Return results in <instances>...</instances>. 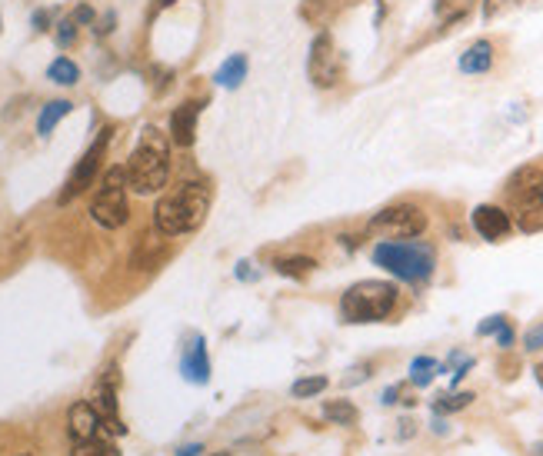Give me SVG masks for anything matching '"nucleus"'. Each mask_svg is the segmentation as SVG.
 <instances>
[{
	"label": "nucleus",
	"instance_id": "nucleus-1",
	"mask_svg": "<svg viewBox=\"0 0 543 456\" xmlns=\"http://www.w3.org/2000/svg\"><path fill=\"white\" fill-rule=\"evenodd\" d=\"M210 210V187L207 183H180L177 191L164 193L153 210V227L160 237L193 233L207 220Z\"/></svg>",
	"mask_w": 543,
	"mask_h": 456
},
{
	"label": "nucleus",
	"instance_id": "nucleus-2",
	"mask_svg": "<svg viewBox=\"0 0 543 456\" xmlns=\"http://www.w3.org/2000/svg\"><path fill=\"white\" fill-rule=\"evenodd\" d=\"M170 177V140L157 127H144L130 160H127V187L140 197L167 187Z\"/></svg>",
	"mask_w": 543,
	"mask_h": 456
},
{
	"label": "nucleus",
	"instance_id": "nucleus-3",
	"mask_svg": "<svg viewBox=\"0 0 543 456\" xmlns=\"http://www.w3.org/2000/svg\"><path fill=\"white\" fill-rule=\"evenodd\" d=\"M374 264L383 266L397 280L424 283L437 266V254L424 240H380L374 247Z\"/></svg>",
	"mask_w": 543,
	"mask_h": 456
},
{
	"label": "nucleus",
	"instance_id": "nucleus-4",
	"mask_svg": "<svg viewBox=\"0 0 543 456\" xmlns=\"http://www.w3.org/2000/svg\"><path fill=\"white\" fill-rule=\"evenodd\" d=\"M397 306V287L387 280H360L341 297L343 323H380Z\"/></svg>",
	"mask_w": 543,
	"mask_h": 456
},
{
	"label": "nucleus",
	"instance_id": "nucleus-5",
	"mask_svg": "<svg viewBox=\"0 0 543 456\" xmlns=\"http://www.w3.org/2000/svg\"><path fill=\"white\" fill-rule=\"evenodd\" d=\"M506 193L514 200L517 227L523 233H540L543 230V174L537 167H523L517 177L506 183Z\"/></svg>",
	"mask_w": 543,
	"mask_h": 456
},
{
	"label": "nucleus",
	"instance_id": "nucleus-6",
	"mask_svg": "<svg viewBox=\"0 0 543 456\" xmlns=\"http://www.w3.org/2000/svg\"><path fill=\"white\" fill-rule=\"evenodd\" d=\"M127 167H111L103 174L101 187L90 200V216L101 224L103 230H117L127 224Z\"/></svg>",
	"mask_w": 543,
	"mask_h": 456
},
{
	"label": "nucleus",
	"instance_id": "nucleus-7",
	"mask_svg": "<svg viewBox=\"0 0 543 456\" xmlns=\"http://www.w3.org/2000/svg\"><path fill=\"white\" fill-rule=\"evenodd\" d=\"M424 230H427V214L414 203L387 207L370 220V233H380L383 240H414Z\"/></svg>",
	"mask_w": 543,
	"mask_h": 456
},
{
	"label": "nucleus",
	"instance_id": "nucleus-8",
	"mask_svg": "<svg viewBox=\"0 0 543 456\" xmlns=\"http://www.w3.org/2000/svg\"><path fill=\"white\" fill-rule=\"evenodd\" d=\"M307 77L310 84L320 90H330L337 80H341V53H337V44L327 30H320L310 44V53H307Z\"/></svg>",
	"mask_w": 543,
	"mask_h": 456
},
{
	"label": "nucleus",
	"instance_id": "nucleus-9",
	"mask_svg": "<svg viewBox=\"0 0 543 456\" xmlns=\"http://www.w3.org/2000/svg\"><path fill=\"white\" fill-rule=\"evenodd\" d=\"M111 134L114 130L107 127V130H101L97 134V140L90 143V151L77 160V167H74V174L67 177V183H63V191H61V197H57V203H70L74 197H80V193L87 191L90 183L97 180V170H101V160H103V151H107V140H111Z\"/></svg>",
	"mask_w": 543,
	"mask_h": 456
},
{
	"label": "nucleus",
	"instance_id": "nucleus-10",
	"mask_svg": "<svg viewBox=\"0 0 543 456\" xmlns=\"http://www.w3.org/2000/svg\"><path fill=\"white\" fill-rule=\"evenodd\" d=\"M90 403L97 406V413H101L103 419V430L114 433V436H124L127 427L120 423V413H117V367H107V373H103V380L97 383Z\"/></svg>",
	"mask_w": 543,
	"mask_h": 456
},
{
	"label": "nucleus",
	"instance_id": "nucleus-11",
	"mask_svg": "<svg viewBox=\"0 0 543 456\" xmlns=\"http://www.w3.org/2000/svg\"><path fill=\"white\" fill-rule=\"evenodd\" d=\"M470 224H473V230L481 233L483 240H504L506 233L514 230V220H510V214H506L504 207H493V203H481V207H473V214H470Z\"/></svg>",
	"mask_w": 543,
	"mask_h": 456
},
{
	"label": "nucleus",
	"instance_id": "nucleus-12",
	"mask_svg": "<svg viewBox=\"0 0 543 456\" xmlns=\"http://www.w3.org/2000/svg\"><path fill=\"white\" fill-rule=\"evenodd\" d=\"M101 430H103V419L90 400H80V403L70 406V413H67V433H70L74 444L94 440V436H101Z\"/></svg>",
	"mask_w": 543,
	"mask_h": 456
},
{
	"label": "nucleus",
	"instance_id": "nucleus-13",
	"mask_svg": "<svg viewBox=\"0 0 543 456\" xmlns=\"http://www.w3.org/2000/svg\"><path fill=\"white\" fill-rule=\"evenodd\" d=\"M180 373H184V380L197 383V387L210 380V356H207V340H203L201 333L190 337L187 350L180 356Z\"/></svg>",
	"mask_w": 543,
	"mask_h": 456
},
{
	"label": "nucleus",
	"instance_id": "nucleus-14",
	"mask_svg": "<svg viewBox=\"0 0 543 456\" xmlns=\"http://www.w3.org/2000/svg\"><path fill=\"white\" fill-rule=\"evenodd\" d=\"M197 117H201V103H180L177 110L170 114V140L177 147H190L197 140Z\"/></svg>",
	"mask_w": 543,
	"mask_h": 456
},
{
	"label": "nucleus",
	"instance_id": "nucleus-15",
	"mask_svg": "<svg viewBox=\"0 0 543 456\" xmlns=\"http://www.w3.org/2000/svg\"><path fill=\"white\" fill-rule=\"evenodd\" d=\"M460 74H487L493 67V44L490 40H477V44H470L467 51L460 53Z\"/></svg>",
	"mask_w": 543,
	"mask_h": 456
},
{
	"label": "nucleus",
	"instance_id": "nucleus-16",
	"mask_svg": "<svg viewBox=\"0 0 543 456\" xmlns=\"http://www.w3.org/2000/svg\"><path fill=\"white\" fill-rule=\"evenodd\" d=\"M214 80L220 84V87L237 90L243 80H247V57H243V53H230L227 61L220 64V70L214 74Z\"/></svg>",
	"mask_w": 543,
	"mask_h": 456
},
{
	"label": "nucleus",
	"instance_id": "nucleus-17",
	"mask_svg": "<svg viewBox=\"0 0 543 456\" xmlns=\"http://www.w3.org/2000/svg\"><path fill=\"white\" fill-rule=\"evenodd\" d=\"M317 260L307 254H293V256H277L274 260V270H277L280 277H291V280H303L314 273Z\"/></svg>",
	"mask_w": 543,
	"mask_h": 456
},
{
	"label": "nucleus",
	"instance_id": "nucleus-18",
	"mask_svg": "<svg viewBox=\"0 0 543 456\" xmlns=\"http://www.w3.org/2000/svg\"><path fill=\"white\" fill-rule=\"evenodd\" d=\"M70 110H74V103H70V101H51V103H47V107L40 110V117H37V134H40V137H51L53 127H57V124H61Z\"/></svg>",
	"mask_w": 543,
	"mask_h": 456
},
{
	"label": "nucleus",
	"instance_id": "nucleus-19",
	"mask_svg": "<svg viewBox=\"0 0 543 456\" xmlns=\"http://www.w3.org/2000/svg\"><path fill=\"white\" fill-rule=\"evenodd\" d=\"M324 419L337 423V427H354L357 419H360V410L350 400H327L324 403Z\"/></svg>",
	"mask_w": 543,
	"mask_h": 456
},
{
	"label": "nucleus",
	"instance_id": "nucleus-20",
	"mask_svg": "<svg viewBox=\"0 0 543 456\" xmlns=\"http://www.w3.org/2000/svg\"><path fill=\"white\" fill-rule=\"evenodd\" d=\"M473 7V0H433V13H437V20L443 24H457V20H464Z\"/></svg>",
	"mask_w": 543,
	"mask_h": 456
},
{
	"label": "nucleus",
	"instance_id": "nucleus-21",
	"mask_svg": "<svg viewBox=\"0 0 543 456\" xmlns=\"http://www.w3.org/2000/svg\"><path fill=\"white\" fill-rule=\"evenodd\" d=\"M47 77H51L53 84H61V87H74L77 80H80V67H77L70 57H57V61L47 67Z\"/></svg>",
	"mask_w": 543,
	"mask_h": 456
},
{
	"label": "nucleus",
	"instance_id": "nucleus-22",
	"mask_svg": "<svg viewBox=\"0 0 543 456\" xmlns=\"http://www.w3.org/2000/svg\"><path fill=\"white\" fill-rule=\"evenodd\" d=\"M437 370H440V363H437L433 356H417V360L410 363V383H414V387H427V383L437 377Z\"/></svg>",
	"mask_w": 543,
	"mask_h": 456
},
{
	"label": "nucleus",
	"instance_id": "nucleus-23",
	"mask_svg": "<svg viewBox=\"0 0 543 456\" xmlns=\"http://www.w3.org/2000/svg\"><path fill=\"white\" fill-rule=\"evenodd\" d=\"M70 456H120L111 440H103V436H94V440H84V444H74Z\"/></svg>",
	"mask_w": 543,
	"mask_h": 456
},
{
	"label": "nucleus",
	"instance_id": "nucleus-24",
	"mask_svg": "<svg viewBox=\"0 0 543 456\" xmlns=\"http://www.w3.org/2000/svg\"><path fill=\"white\" fill-rule=\"evenodd\" d=\"M473 403V393H443L433 400V413H457V410H467Z\"/></svg>",
	"mask_w": 543,
	"mask_h": 456
},
{
	"label": "nucleus",
	"instance_id": "nucleus-25",
	"mask_svg": "<svg viewBox=\"0 0 543 456\" xmlns=\"http://www.w3.org/2000/svg\"><path fill=\"white\" fill-rule=\"evenodd\" d=\"M327 390V377H303V380L293 383V396L297 400H310V396H320V393Z\"/></svg>",
	"mask_w": 543,
	"mask_h": 456
},
{
	"label": "nucleus",
	"instance_id": "nucleus-26",
	"mask_svg": "<svg viewBox=\"0 0 543 456\" xmlns=\"http://www.w3.org/2000/svg\"><path fill=\"white\" fill-rule=\"evenodd\" d=\"M53 37H57V47H70L77 40V20L74 17H63L61 24H57V30H53Z\"/></svg>",
	"mask_w": 543,
	"mask_h": 456
},
{
	"label": "nucleus",
	"instance_id": "nucleus-27",
	"mask_svg": "<svg viewBox=\"0 0 543 456\" xmlns=\"http://www.w3.org/2000/svg\"><path fill=\"white\" fill-rule=\"evenodd\" d=\"M523 350H527V354L543 350V323H537V327H531L523 333Z\"/></svg>",
	"mask_w": 543,
	"mask_h": 456
},
{
	"label": "nucleus",
	"instance_id": "nucleus-28",
	"mask_svg": "<svg viewBox=\"0 0 543 456\" xmlns=\"http://www.w3.org/2000/svg\"><path fill=\"white\" fill-rule=\"evenodd\" d=\"M504 327H506V317H500V314H497V317L483 320L481 327H477V333H481V337H493V333H500Z\"/></svg>",
	"mask_w": 543,
	"mask_h": 456
},
{
	"label": "nucleus",
	"instance_id": "nucleus-29",
	"mask_svg": "<svg viewBox=\"0 0 543 456\" xmlns=\"http://www.w3.org/2000/svg\"><path fill=\"white\" fill-rule=\"evenodd\" d=\"M506 4H510V0H483V17H487V20H493L497 13L504 11Z\"/></svg>",
	"mask_w": 543,
	"mask_h": 456
},
{
	"label": "nucleus",
	"instance_id": "nucleus-30",
	"mask_svg": "<svg viewBox=\"0 0 543 456\" xmlns=\"http://www.w3.org/2000/svg\"><path fill=\"white\" fill-rule=\"evenodd\" d=\"M94 17H97V13L90 11L87 4H80V7L74 11V20H77V24H94Z\"/></svg>",
	"mask_w": 543,
	"mask_h": 456
},
{
	"label": "nucleus",
	"instance_id": "nucleus-31",
	"mask_svg": "<svg viewBox=\"0 0 543 456\" xmlns=\"http://www.w3.org/2000/svg\"><path fill=\"white\" fill-rule=\"evenodd\" d=\"M47 24H51V11L34 13V30H47Z\"/></svg>",
	"mask_w": 543,
	"mask_h": 456
},
{
	"label": "nucleus",
	"instance_id": "nucleus-32",
	"mask_svg": "<svg viewBox=\"0 0 543 456\" xmlns=\"http://www.w3.org/2000/svg\"><path fill=\"white\" fill-rule=\"evenodd\" d=\"M350 373H354V377H347L343 383H360V380H366V377H370V367L364 363V367H354Z\"/></svg>",
	"mask_w": 543,
	"mask_h": 456
},
{
	"label": "nucleus",
	"instance_id": "nucleus-33",
	"mask_svg": "<svg viewBox=\"0 0 543 456\" xmlns=\"http://www.w3.org/2000/svg\"><path fill=\"white\" fill-rule=\"evenodd\" d=\"M497 340H500V346H514V327L506 323V327L497 333Z\"/></svg>",
	"mask_w": 543,
	"mask_h": 456
},
{
	"label": "nucleus",
	"instance_id": "nucleus-34",
	"mask_svg": "<svg viewBox=\"0 0 543 456\" xmlns=\"http://www.w3.org/2000/svg\"><path fill=\"white\" fill-rule=\"evenodd\" d=\"M94 30H97L101 37H103V34H111V30H114V13H107V17L101 20V27H94Z\"/></svg>",
	"mask_w": 543,
	"mask_h": 456
},
{
	"label": "nucleus",
	"instance_id": "nucleus-35",
	"mask_svg": "<svg viewBox=\"0 0 543 456\" xmlns=\"http://www.w3.org/2000/svg\"><path fill=\"white\" fill-rule=\"evenodd\" d=\"M203 453V446L201 444H187V446H180L177 456H201Z\"/></svg>",
	"mask_w": 543,
	"mask_h": 456
},
{
	"label": "nucleus",
	"instance_id": "nucleus-36",
	"mask_svg": "<svg viewBox=\"0 0 543 456\" xmlns=\"http://www.w3.org/2000/svg\"><path fill=\"white\" fill-rule=\"evenodd\" d=\"M397 396H400V387H391V390H383V396H380V400L391 406V403H397Z\"/></svg>",
	"mask_w": 543,
	"mask_h": 456
},
{
	"label": "nucleus",
	"instance_id": "nucleus-37",
	"mask_svg": "<svg viewBox=\"0 0 543 456\" xmlns=\"http://www.w3.org/2000/svg\"><path fill=\"white\" fill-rule=\"evenodd\" d=\"M410 433H414V419H400V433H397V436H400V440H407Z\"/></svg>",
	"mask_w": 543,
	"mask_h": 456
},
{
	"label": "nucleus",
	"instance_id": "nucleus-38",
	"mask_svg": "<svg viewBox=\"0 0 543 456\" xmlns=\"http://www.w3.org/2000/svg\"><path fill=\"white\" fill-rule=\"evenodd\" d=\"M237 277H241V280H253L251 264H247V260H241V264H237Z\"/></svg>",
	"mask_w": 543,
	"mask_h": 456
},
{
	"label": "nucleus",
	"instance_id": "nucleus-39",
	"mask_svg": "<svg viewBox=\"0 0 543 456\" xmlns=\"http://www.w3.org/2000/svg\"><path fill=\"white\" fill-rule=\"evenodd\" d=\"M210 456H227V453H210Z\"/></svg>",
	"mask_w": 543,
	"mask_h": 456
}]
</instances>
